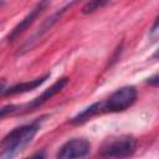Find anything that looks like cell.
Masks as SVG:
<instances>
[{
  "instance_id": "4",
  "label": "cell",
  "mask_w": 159,
  "mask_h": 159,
  "mask_svg": "<svg viewBox=\"0 0 159 159\" xmlns=\"http://www.w3.org/2000/svg\"><path fill=\"white\" fill-rule=\"evenodd\" d=\"M78 0H72L71 2H68V4H66L63 7H61V9H58L57 11H55L51 16H48L46 20H43V22L41 24V26L31 35V37H29L25 42H24V45L21 46V48L19 50V55H22V53H25V52H27V51H30L34 46H35V43L48 31V30H51L52 27H53V25L55 24H57V21L62 17V15L70 9V7H72L76 2H77Z\"/></svg>"
},
{
  "instance_id": "2",
  "label": "cell",
  "mask_w": 159,
  "mask_h": 159,
  "mask_svg": "<svg viewBox=\"0 0 159 159\" xmlns=\"http://www.w3.org/2000/svg\"><path fill=\"white\" fill-rule=\"evenodd\" d=\"M134 86H123L116 89L106 101H99V113H118L129 108L137 99Z\"/></svg>"
},
{
  "instance_id": "7",
  "label": "cell",
  "mask_w": 159,
  "mask_h": 159,
  "mask_svg": "<svg viewBox=\"0 0 159 159\" xmlns=\"http://www.w3.org/2000/svg\"><path fill=\"white\" fill-rule=\"evenodd\" d=\"M48 2H50V0H40V1L35 5V7H34L32 10H30V12L9 32L6 40H7V41H11V42L15 41L25 30H27V29L34 24V21L39 17V15L46 9V6L48 5Z\"/></svg>"
},
{
  "instance_id": "3",
  "label": "cell",
  "mask_w": 159,
  "mask_h": 159,
  "mask_svg": "<svg viewBox=\"0 0 159 159\" xmlns=\"http://www.w3.org/2000/svg\"><path fill=\"white\" fill-rule=\"evenodd\" d=\"M135 148L137 140L132 135H120L108 139L99 150V155L104 158H127L134 154Z\"/></svg>"
},
{
  "instance_id": "9",
  "label": "cell",
  "mask_w": 159,
  "mask_h": 159,
  "mask_svg": "<svg viewBox=\"0 0 159 159\" xmlns=\"http://www.w3.org/2000/svg\"><path fill=\"white\" fill-rule=\"evenodd\" d=\"M109 0H89L82 9V12L83 14H91L93 11H96L97 9L104 6Z\"/></svg>"
},
{
  "instance_id": "12",
  "label": "cell",
  "mask_w": 159,
  "mask_h": 159,
  "mask_svg": "<svg viewBox=\"0 0 159 159\" xmlns=\"http://www.w3.org/2000/svg\"><path fill=\"white\" fill-rule=\"evenodd\" d=\"M4 89H5V83L4 81H0V96L4 93Z\"/></svg>"
},
{
  "instance_id": "10",
  "label": "cell",
  "mask_w": 159,
  "mask_h": 159,
  "mask_svg": "<svg viewBox=\"0 0 159 159\" xmlns=\"http://www.w3.org/2000/svg\"><path fill=\"white\" fill-rule=\"evenodd\" d=\"M19 111V104H7L0 108V119H2L4 117L9 116V114H14L17 113Z\"/></svg>"
},
{
  "instance_id": "6",
  "label": "cell",
  "mask_w": 159,
  "mask_h": 159,
  "mask_svg": "<svg viewBox=\"0 0 159 159\" xmlns=\"http://www.w3.org/2000/svg\"><path fill=\"white\" fill-rule=\"evenodd\" d=\"M67 82H68V78L67 77H62V78H60L58 81H56L50 88H47V89H45L40 96H37L36 98H34L31 102H29V103H25V104H21V106H19V111H17V113H26V112H30V111H34V109H36L37 107H40V106H42L46 101H48L50 98H52L56 93H58L66 84H67Z\"/></svg>"
},
{
  "instance_id": "8",
  "label": "cell",
  "mask_w": 159,
  "mask_h": 159,
  "mask_svg": "<svg viewBox=\"0 0 159 159\" xmlns=\"http://www.w3.org/2000/svg\"><path fill=\"white\" fill-rule=\"evenodd\" d=\"M50 77V73H46L39 78H35V80H31V81H27V82H21V83H17V84H14L9 88H5L4 89V96H14V94H19V93H25V92H30L37 87H40L47 78Z\"/></svg>"
},
{
  "instance_id": "5",
  "label": "cell",
  "mask_w": 159,
  "mask_h": 159,
  "mask_svg": "<svg viewBox=\"0 0 159 159\" xmlns=\"http://www.w3.org/2000/svg\"><path fill=\"white\" fill-rule=\"evenodd\" d=\"M91 149V143L84 138H75L66 142L57 152V158L61 159H73L84 158Z\"/></svg>"
},
{
  "instance_id": "1",
  "label": "cell",
  "mask_w": 159,
  "mask_h": 159,
  "mask_svg": "<svg viewBox=\"0 0 159 159\" xmlns=\"http://www.w3.org/2000/svg\"><path fill=\"white\" fill-rule=\"evenodd\" d=\"M43 118L45 117L37 118L31 123L16 127L11 132H9L0 140V158L10 159L22 152L24 148L32 142V139L40 130Z\"/></svg>"
},
{
  "instance_id": "11",
  "label": "cell",
  "mask_w": 159,
  "mask_h": 159,
  "mask_svg": "<svg viewBox=\"0 0 159 159\" xmlns=\"http://www.w3.org/2000/svg\"><path fill=\"white\" fill-rule=\"evenodd\" d=\"M148 82L152 83L153 86H157V84H158V75H154L153 77H150V78L148 80Z\"/></svg>"
}]
</instances>
